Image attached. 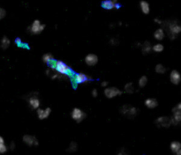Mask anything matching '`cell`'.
<instances>
[{
	"label": "cell",
	"instance_id": "obj_1",
	"mask_svg": "<svg viewBox=\"0 0 181 155\" xmlns=\"http://www.w3.org/2000/svg\"><path fill=\"white\" fill-rule=\"evenodd\" d=\"M120 113L127 118L133 119L137 116L138 109L132 105H124L120 109Z\"/></svg>",
	"mask_w": 181,
	"mask_h": 155
},
{
	"label": "cell",
	"instance_id": "obj_2",
	"mask_svg": "<svg viewBox=\"0 0 181 155\" xmlns=\"http://www.w3.org/2000/svg\"><path fill=\"white\" fill-rule=\"evenodd\" d=\"M180 32L181 26L177 21H172L168 24V34L171 39L176 38Z\"/></svg>",
	"mask_w": 181,
	"mask_h": 155
},
{
	"label": "cell",
	"instance_id": "obj_3",
	"mask_svg": "<svg viewBox=\"0 0 181 155\" xmlns=\"http://www.w3.org/2000/svg\"><path fill=\"white\" fill-rule=\"evenodd\" d=\"M54 70L61 74V75H69L71 73V70L70 68L66 65V64H65L62 61H55L54 62Z\"/></svg>",
	"mask_w": 181,
	"mask_h": 155
},
{
	"label": "cell",
	"instance_id": "obj_4",
	"mask_svg": "<svg viewBox=\"0 0 181 155\" xmlns=\"http://www.w3.org/2000/svg\"><path fill=\"white\" fill-rule=\"evenodd\" d=\"M45 29V25L41 23L40 20L35 19L34 20V22L32 23V25L28 27V31L32 34H41L43 30Z\"/></svg>",
	"mask_w": 181,
	"mask_h": 155
},
{
	"label": "cell",
	"instance_id": "obj_5",
	"mask_svg": "<svg viewBox=\"0 0 181 155\" xmlns=\"http://www.w3.org/2000/svg\"><path fill=\"white\" fill-rule=\"evenodd\" d=\"M156 124L158 128H170L172 124V118L169 116H161L156 120Z\"/></svg>",
	"mask_w": 181,
	"mask_h": 155
},
{
	"label": "cell",
	"instance_id": "obj_6",
	"mask_svg": "<svg viewBox=\"0 0 181 155\" xmlns=\"http://www.w3.org/2000/svg\"><path fill=\"white\" fill-rule=\"evenodd\" d=\"M71 116H72V118L77 122V123H80L84 120L85 116H86V114L83 110H81L79 108H75L73 109L72 113H71Z\"/></svg>",
	"mask_w": 181,
	"mask_h": 155
},
{
	"label": "cell",
	"instance_id": "obj_7",
	"mask_svg": "<svg viewBox=\"0 0 181 155\" xmlns=\"http://www.w3.org/2000/svg\"><path fill=\"white\" fill-rule=\"evenodd\" d=\"M172 113H173V117L172 118V124L177 125L181 121V103H179L176 107H174V109H172Z\"/></svg>",
	"mask_w": 181,
	"mask_h": 155
},
{
	"label": "cell",
	"instance_id": "obj_8",
	"mask_svg": "<svg viewBox=\"0 0 181 155\" xmlns=\"http://www.w3.org/2000/svg\"><path fill=\"white\" fill-rule=\"evenodd\" d=\"M104 94L105 96L108 98V99H112L114 97H117V96H119L122 94V92L121 90H119V88L117 87H107L105 90H104Z\"/></svg>",
	"mask_w": 181,
	"mask_h": 155
},
{
	"label": "cell",
	"instance_id": "obj_9",
	"mask_svg": "<svg viewBox=\"0 0 181 155\" xmlns=\"http://www.w3.org/2000/svg\"><path fill=\"white\" fill-rule=\"evenodd\" d=\"M22 140H23V142H24L26 145H27L28 146H38V144H39L37 139H36L34 136L28 135V134L24 135L23 138H22Z\"/></svg>",
	"mask_w": 181,
	"mask_h": 155
},
{
	"label": "cell",
	"instance_id": "obj_10",
	"mask_svg": "<svg viewBox=\"0 0 181 155\" xmlns=\"http://www.w3.org/2000/svg\"><path fill=\"white\" fill-rule=\"evenodd\" d=\"M28 104L29 106L33 109H37L40 108V105H41V102H40V100L38 99L37 95H34L32 94L29 98H28Z\"/></svg>",
	"mask_w": 181,
	"mask_h": 155
},
{
	"label": "cell",
	"instance_id": "obj_11",
	"mask_svg": "<svg viewBox=\"0 0 181 155\" xmlns=\"http://www.w3.org/2000/svg\"><path fill=\"white\" fill-rule=\"evenodd\" d=\"M37 116H38V118L40 120H44L46 118H48L51 113V109L50 108H46L44 109H37Z\"/></svg>",
	"mask_w": 181,
	"mask_h": 155
},
{
	"label": "cell",
	"instance_id": "obj_12",
	"mask_svg": "<svg viewBox=\"0 0 181 155\" xmlns=\"http://www.w3.org/2000/svg\"><path fill=\"white\" fill-rule=\"evenodd\" d=\"M85 63L88 66H95L98 63V56L95 54H88L85 57Z\"/></svg>",
	"mask_w": 181,
	"mask_h": 155
},
{
	"label": "cell",
	"instance_id": "obj_13",
	"mask_svg": "<svg viewBox=\"0 0 181 155\" xmlns=\"http://www.w3.org/2000/svg\"><path fill=\"white\" fill-rule=\"evenodd\" d=\"M170 79L171 82L174 85H179L180 83L181 76L180 73L177 71V70H173L171 74H170Z\"/></svg>",
	"mask_w": 181,
	"mask_h": 155
},
{
	"label": "cell",
	"instance_id": "obj_14",
	"mask_svg": "<svg viewBox=\"0 0 181 155\" xmlns=\"http://www.w3.org/2000/svg\"><path fill=\"white\" fill-rule=\"evenodd\" d=\"M73 80L76 84H83L89 80V78L84 73H77L73 77Z\"/></svg>",
	"mask_w": 181,
	"mask_h": 155
},
{
	"label": "cell",
	"instance_id": "obj_15",
	"mask_svg": "<svg viewBox=\"0 0 181 155\" xmlns=\"http://www.w3.org/2000/svg\"><path fill=\"white\" fill-rule=\"evenodd\" d=\"M117 2H118V0H104L102 3V6H103V8H104L106 10H112L115 8Z\"/></svg>",
	"mask_w": 181,
	"mask_h": 155
},
{
	"label": "cell",
	"instance_id": "obj_16",
	"mask_svg": "<svg viewBox=\"0 0 181 155\" xmlns=\"http://www.w3.org/2000/svg\"><path fill=\"white\" fill-rule=\"evenodd\" d=\"M171 150L173 154L177 155L181 154V144L179 141H173L171 144Z\"/></svg>",
	"mask_w": 181,
	"mask_h": 155
},
{
	"label": "cell",
	"instance_id": "obj_17",
	"mask_svg": "<svg viewBox=\"0 0 181 155\" xmlns=\"http://www.w3.org/2000/svg\"><path fill=\"white\" fill-rule=\"evenodd\" d=\"M145 105L146 107H148L149 109H155L157 107L158 102L156 99L154 98H149L145 101Z\"/></svg>",
	"mask_w": 181,
	"mask_h": 155
},
{
	"label": "cell",
	"instance_id": "obj_18",
	"mask_svg": "<svg viewBox=\"0 0 181 155\" xmlns=\"http://www.w3.org/2000/svg\"><path fill=\"white\" fill-rule=\"evenodd\" d=\"M164 36H165V33L163 28H159L156 30V32L154 33V37L157 41H162L164 38Z\"/></svg>",
	"mask_w": 181,
	"mask_h": 155
},
{
	"label": "cell",
	"instance_id": "obj_19",
	"mask_svg": "<svg viewBox=\"0 0 181 155\" xmlns=\"http://www.w3.org/2000/svg\"><path fill=\"white\" fill-rule=\"evenodd\" d=\"M141 50H142V53L143 54H149L151 52L152 50V45L149 41H145L143 44H142V47H141Z\"/></svg>",
	"mask_w": 181,
	"mask_h": 155
},
{
	"label": "cell",
	"instance_id": "obj_20",
	"mask_svg": "<svg viewBox=\"0 0 181 155\" xmlns=\"http://www.w3.org/2000/svg\"><path fill=\"white\" fill-rule=\"evenodd\" d=\"M141 11L144 13V14H149V11H150V7H149V4L148 2L146 1H141Z\"/></svg>",
	"mask_w": 181,
	"mask_h": 155
},
{
	"label": "cell",
	"instance_id": "obj_21",
	"mask_svg": "<svg viewBox=\"0 0 181 155\" xmlns=\"http://www.w3.org/2000/svg\"><path fill=\"white\" fill-rule=\"evenodd\" d=\"M10 44H11V41H10L9 38H8L7 36H4V37L2 38L1 41H0V47H1L3 49H6L9 48Z\"/></svg>",
	"mask_w": 181,
	"mask_h": 155
},
{
	"label": "cell",
	"instance_id": "obj_22",
	"mask_svg": "<svg viewBox=\"0 0 181 155\" xmlns=\"http://www.w3.org/2000/svg\"><path fill=\"white\" fill-rule=\"evenodd\" d=\"M155 70H156L157 73H158V74H164V73H165L166 71H167L166 67H165L164 64H157Z\"/></svg>",
	"mask_w": 181,
	"mask_h": 155
},
{
	"label": "cell",
	"instance_id": "obj_23",
	"mask_svg": "<svg viewBox=\"0 0 181 155\" xmlns=\"http://www.w3.org/2000/svg\"><path fill=\"white\" fill-rule=\"evenodd\" d=\"M42 61L45 64H50L52 61H54V57L50 53H46L42 56Z\"/></svg>",
	"mask_w": 181,
	"mask_h": 155
},
{
	"label": "cell",
	"instance_id": "obj_24",
	"mask_svg": "<svg viewBox=\"0 0 181 155\" xmlns=\"http://www.w3.org/2000/svg\"><path fill=\"white\" fill-rule=\"evenodd\" d=\"M7 150H8V148L5 145L4 139L3 137L0 136V154H4L7 152Z\"/></svg>",
	"mask_w": 181,
	"mask_h": 155
},
{
	"label": "cell",
	"instance_id": "obj_25",
	"mask_svg": "<svg viewBox=\"0 0 181 155\" xmlns=\"http://www.w3.org/2000/svg\"><path fill=\"white\" fill-rule=\"evenodd\" d=\"M125 91H126V93H127V94H134V84L131 83V82L126 84V86H125Z\"/></svg>",
	"mask_w": 181,
	"mask_h": 155
},
{
	"label": "cell",
	"instance_id": "obj_26",
	"mask_svg": "<svg viewBox=\"0 0 181 155\" xmlns=\"http://www.w3.org/2000/svg\"><path fill=\"white\" fill-rule=\"evenodd\" d=\"M77 149H78V145H77V143H75V142H71L70 143V145H69V146H68V148H67V152L68 153H74V152H76L77 151Z\"/></svg>",
	"mask_w": 181,
	"mask_h": 155
},
{
	"label": "cell",
	"instance_id": "obj_27",
	"mask_svg": "<svg viewBox=\"0 0 181 155\" xmlns=\"http://www.w3.org/2000/svg\"><path fill=\"white\" fill-rule=\"evenodd\" d=\"M138 84H139V86L140 87H144L147 84H148V78L147 76H141L138 81Z\"/></svg>",
	"mask_w": 181,
	"mask_h": 155
},
{
	"label": "cell",
	"instance_id": "obj_28",
	"mask_svg": "<svg viewBox=\"0 0 181 155\" xmlns=\"http://www.w3.org/2000/svg\"><path fill=\"white\" fill-rule=\"evenodd\" d=\"M164 45L161 44V43H157V44H155L153 47H152V50L157 52V53H160L164 50Z\"/></svg>",
	"mask_w": 181,
	"mask_h": 155
},
{
	"label": "cell",
	"instance_id": "obj_29",
	"mask_svg": "<svg viewBox=\"0 0 181 155\" xmlns=\"http://www.w3.org/2000/svg\"><path fill=\"white\" fill-rule=\"evenodd\" d=\"M110 43H111V45H113V46H116V45H118V44L119 43V41L118 40V38L113 37V38H111V39L110 40Z\"/></svg>",
	"mask_w": 181,
	"mask_h": 155
},
{
	"label": "cell",
	"instance_id": "obj_30",
	"mask_svg": "<svg viewBox=\"0 0 181 155\" xmlns=\"http://www.w3.org/2000/svg\"><path fill=\"white\" fill-rule=\"evenodd\" d=\"M6 16V11L4 8L0 7V19H3Z\"/></svg>",
	"mask_w": 181,
	"mask_h": 155
},
{
	"label": "cell",
	"instance_id": "obj_31",
	"mask_svg": "<svg viewBox=\"0 0 181 155\" xmlns=\"http://www.w3.org/2000/svg\"><path fill=\"white\" fill-rule=\"evenodd\" d=\"M15 43H16V45L17 46H19V47H20L21 45H22V41H21V39L20 38H17L16 40H15Z\"/></svg>",
	"mask_w": 181,
	"mask_h": 155
},
{
	"label": "cell",
	"instance_id": "obj_32",
	"mask_svg": "<svg viewBox=\"0 0 181 155\" xmlns=\"http://www.w3.org/2000/svg\"><path fill=\"white\" fill-rule=\"evenodd\" d=\"M97 95H98L97 90H96V89H93V90H92V96H93V97H96Z\"/></svg>",
	"mask_w": 181,
	"mask_h": 155
},
{
	"label": "cell",
	"instance_id": "obj_33",
	"mask_svg": "<svg viewBox=\"0 0 181 155\" xmlns=\"http://www.w3.org/2000/svg\"><path fill=\"white\" fill-rule=\"evenodd\" d=\"M10 149H11V150H14V149H15V143H14V142H11V143L10 144Z\"/></svg>",
	"mask_w": 181,
	"mask_h": 155
},
{
	"label": "cell",
	"instance_id": "obj_34",
	"mask_svg": "<svg viewBox=\"0 0 181 155\" xmlns=\"http://www.w3.org/2000/svg\"><path fill=\"white\" fill-rule=\"evenodd\" d=\"M109 85V83L107 81H103L102 82V86H107Z\"/></svg>",
	"mask_w": 181,
	"mask_h": 155
},
{
	"label": "cell",
	"instance_id": "obj_35",
	"mask_svg": "<svg viewBox=\"0 0 181 155\" xmlns=\"http://www.w3.org/2000/svg\"><path fill=\"white\" fill-rule=\"evenodd\" d=\"M51 71H52L51 69H49V70H47V71H46V74H47L48 76H50V75L51 74Z\"/></svg>",
	"mask_w": 181,
	"mask_h": 155
},
{
	"label": "cell",
	"instance_id": "obj_36",
	"mask_svg": "<svg viewBox=\"0 0 181 155\" xmlns=\"http://www.w3.org/2000/svg\"><path fill=\"white\" fill-rule=\"evenodd\" d=\"M155 22L157 24H162V21L160 19H155Z\"/></svg>",
	"mask_w": 181,
	"mask_h": 155
}]
</instances>
